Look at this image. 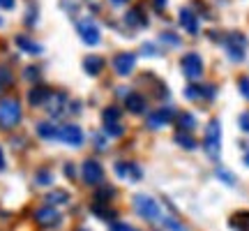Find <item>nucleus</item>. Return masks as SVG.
<instances>
[{
    "label": "nucleus",
    "mask_w": 249,
    "mask_h": 231,
    "mask_svg": "<svg viewBox=\"0 0 249 231\" xmlns=\"http://www.w3.org/2000/svg\"><path fill=\"white\" fill-rule=\"evenodd\" d=\"M18 120H21V104L18 99L7 97L0 102V127L2 130H12L17 127Z\"/></svg>",
    "instance_id": "1"
},
{
    "label": "nucleus",
    "mask_w": 249,
    "mask_h": 231,
    "mask_svg": "<svg viewBox=\"0 0 249 231\" xmlns=\"http://www.w3.org/2000/svg\"><path fill=\"white\" fill-rule=\"evenodd\" d=\"M203 146H205V153L213 160H217L222 155V125H219V120H210L208 130H205Z\"/></svg>",
    "instance_id": "2"
},
{
    "label": "nucleus",
    "mask_w": 249,
    "mask_h": 231,
    "mask_svg": "<svg viewBox=\"0 0 249 231\" xmlns=\"http://www.w3.org/2000/svg\"><path fill=\"white\" fill-rule=\"evenodd\" d=\"M134 208L136 213L150 220V222H160L161 220V206L152 199V196H145V194H136L134 196Z\"/></svg>",
    "instance_id": "3"
},
{
    "label": "nucleus",
    "mask_w": 249,
    "mask_h": 231,
    "mask_svg": "<svg viewBox=\"0 0 249 231\" xmlns=\"http://www.w3.org/2000/svg\"><path fill=\"white\" fill-rule=\"evenodd\" d=\"M224 46H226L229 58H231L233 62L245 60V51H247V37L242 35V33H231V35H226Z\"/></svg>",
    "instance_id": "4"
},
{
    "label": "nucleus",
    "mask_w": 249,
    "mask_h": 231,
    "mask_svg": "<svg viewBox=\"0 0 249 231\" xmlns=\"http://www.w3.org/2000/svg\"><path fill=\"white\" fill-rule=\"evenodd\" d=\"M180 67L185 72L187 79H198L201 74H203V58L198 54H185L182 56V60H180Z\"/></svg>",
    "instance_id": "5"
},
{
    "label": "nucleus",
    "mask_w": 249,
    "mask_h": 231,
    "mask_svg": "<svg viewBox=\"0 0 249 231\" xmlns=\"http://www.w3.org/2000/svg\"><path fill=\"white\" fill-rule=\"evenodd\" d=\"M76 30H79L81 39H83L88 46L99 44V39H102V37H99V28L92 19H81L79 23H76Z\"/></svg>",
    "instance_id": "6"
},
{
    "label": "nucleus",
    "mask_w": 249,
    "mask_h": 231,
    "mask_svg": "<svg viewBox=\"0 0 249 231\" xmlns=\"http://www.w3.org/2000/svg\"><path fill=\"white\" fill-rule=\"evenodd\" d=\"M81 176L88 185H99L104 180V169H102V164L97 160H86L83 167H81Z\"/></svg>",
    "instance_id": "7"
},
{
    "label": "nucleus",
    "mask_w": 249,
    "mask_h": 231,
    "mask_svg": "<svg viewBox=\"0 0 249 231\" xmlns=\"http://www.w3.org/2000/svg\"><path fill=\"white\" fill-rule=\"evenodd\" d=\"M58 139L71 148H79L83 143V132H81L79 125H62V127H58Z\"/></svg>",
    "instance_id": "8"
},
{
    "label": "nucleus",
    "mask_w": 249,
    "mask_h": 231,
    "mask_svg": "<svg viewBox=\"0 0 249 231\" xmlns=\"http://www.w3.org/2000/svg\"><path fill=\"white\" fill-rule=\"evenodd\" d=\"M44 107H46V111H49V116L58 118V116H62L65 109H67V95H65V93H49Z\"/></svg>",
    "instance_id": "9"
},
{
    "label": "nucleus",
    "mask_w": 249,
    "mask_h": 231,
    "mask_svg": "<svg viewBox=\"0 0 249 231\" xmlns=\"http://www.w3.org/2000/svg\"><path fill=\"white\" fill-rule=\"evenodd\" d=\"M136 67V56L129 54V51H124V54H118L113 58V70L120 74V77H129Z\"/></svg>",
    "instance_id": "10"
},
{
    "label": "nucleus",
    "mask_w": 249,
    "mask_h": 231,
    "mask_svg": "<svg viewBox=\"0 0 249 231\" xmlns=\"http://www.w3.org/2000/svg\"><path fill=\"white\" fill-rule=\"evenodd\" d=\"M173 118H176V111L171 107L160 109V111H155V114L148 118V127H150V130H161V127H166Z\"/></svg>",
    "instance_id": "11"
},
{
    "label": "nucleus",
    "mask_w": 249,
    "mask_h": 231,
    "mask_svg": "<svg viewBox=\"0 0 249 231\" xmlns=\"http://www.w3.org/2000/svg\"><path fill=\"white\" fill-rule=\"evenodd\" d=\"M35 220L42 227H55V224L60 222V213L55 211L53 206H44V208H39L35 213Z\"/></svg>",
    "instance_id": "12"
},
{
    "label": "nucleus",
    "mask_w": 249,
    "mask_h": 231,
    "mask_svg": "<svg viewBox=\"0 0 249 231\" xmlns=\"http://www.w3.org/2000/svg\"><path fill=\"white\" fill-rule=\"evenodd\" d=\"M17 46L23 51V54H30V56H42L44 54V46L35 42V39H30L26 35H17Z\"/></svg>",
    "instance_id": "13"
},
{
    "label": "nucleus",
    "mask_w": 249,
    "mask_h": 231,
    "mask_svg": "<svg viewBox=\"0 0 249 231\" xmlns=\"http://www.w3.org/2000/svg\"><path fill=\"white\" fill-rule=\"evenodd\" d=\"M180 26L185 28L189 35H196V33H198V19H196V14L189 7L180 9Z\"/></svg>",
    "instance_id": "14"
},
{
    "label": "nucleus",
    "mask_w": 249,
    "mask_h": 231,
    "mask_svg": "<svg viewBox=\"0 0 249 231\" xmlns=\"http://www.w3.org/2000/svg\"><path fill=\"white\" fill-rule=\"evenodd\" d=\"M83 70H86V74H90V77H97L99 72L104 70V58L102 56H86L83 58Z\"/></svg>",
    "instance_id": "15"
},
{
    "label": "nucleus",
    "mask_w": 249,
    "mask_h": 231,
    "mask_svg": "<svg viewBox=\"0 0 249 231\" xmlns=\"http://www.w3.org/2000/svg\"><path fill=\"white\" fill-rule=\"evenodd\" d=\"M185 95L187 99H210L214 97V88L213 86H189V88H185Z\"/></svg>",
    "instance_id": "16"
},
{
    "label": "nucleus",
    "mask_w": 249,
    "mask_h": 231,
    "mask_svg": "<svg viewBox=\"0 0 249 231\" xmlns=\"http://www.w3.org/2000/svg\"><path fill=\"white\" fill-rule=\"evenodd\" d=\"M124 109L132 111V114H141L143 109H145V99H143L139 93H129V95L124 97Z\"/></svg>",
    "instance_id": "17"
},
{
    "label": "nucleus",
    "mask_w": 249,
    "mask_h": 231,
    "mask_svg": "<svg viewBox=\"0 0 249 231\" xmlns=\"http://www.w3.org/2000/svg\"><path fill=\"white\" fill-rule=\"evenodd\" d=\"M124 23L132 28H141V26H148V19L143 17V9L136 7V9H129L127 17H124Z\"/></svg>",
    "instance_id": "18"
},
{
    "label": "nucleus",
    "mask_w": 249,
    "mask_h": 231,
    "mask_svg": "<svg viewBox=\"0 0 249 231\" xmlns=\"http://www.w3.org/2000/svg\"><path fill=\"white\" fill-rule=\"evenodd\" d=\"M116 173H118L120 178H132V180H136V178H141V171L136 169L134 164H124V162L116 164Z\"/></svg>",
    "instance_id": "19"
},
{
    "label": "nucleus",
    "mask_w": 249,
    "mask_h": 231,
    "mask_svg": "<svg viewBox=\"0 0 249 231\" xmlns=\"http://www.w3.org/2000/svg\"><path fill=\"white\" fill-rule=\"evenodd\" d=\"M46 206H60V204H67L70 201V194L65 192V190H53V192H49L46 194Z\"/></svg>",
    "instance_id": "20"
},
{
    "label": "nucleus",
    "mask_w": 249,
    "mask_h": 231,
    "mask_svg": "<svg viewBox=\"0 0 249 231\" xmlns=\"http://www.w3.org/2000/svg\"><path fill=\"white\" fill-rule=\"evenodd\" d=\"M37 134L42 139H58V127L53 123H39L37 125Z\"/></svg>",
    "instance_id": "21"
},
{
    "label": "nucleus",
    "mask_w": 249,
    "mask_h": 231,
    "mask_svg": "<svg viewBox=\"0 0 249 231\" xmlns=\"http://www.w3.org/2000/svg\"><path fill=\"white\" fill-rule=\"evenodd\" d=\"M49 97V88H33L28 93V102L30 104H44Z\"/></svg>",
    "instance_id": "22"
},
{
    "label": "nucleus",
    "mask_w": 249,
    "mask_h": 231,
    "mask_svg": "<svg viewBox=\"0 0 249 231\" xmlns=\"http://www.w3.org/2000/svg\"><path fill=\"white\" fill-rule=\"evenodd\" d=\"M176 120H178V127L182 130V132H192V130L196 127V118L192 114H180Z\"/></svg>",
    "instance_id": "23"
},
{
    "label": "nucleus",
    "mask_w": 249,
    "mask_h": 231,
    "mask_svg": "<svg viewBox=\"0 0 249 231\" xmlns=\"http://www.w3.org/2000/svg\"><path fill=\"white\" fill-rule=\"evenodd\" d=\"M176 143H178V146H182L185 151H192V148H196V141L187 132H178V134H176Z\"/></svg>",
    "instance_id": "24"
},
{
    "label": "nucleus",
    "mask_w": 249,
    "mask_h": 231,
    "mask_svg": "<svg viewBox=\"0 0 249 231\" xmlns=\"http://www.w3.org/2000/svg\"><path fill=\"white\" fill-rule=\"evenodd\" d=\"M118 118H120V109H116V107L104 109V114H102V120H104V125L118 123Z\"/></svg>",
    "instance_id": "25"
},
{
    "label": "nucleus",
    "mask_w": 249,
    "mask_h": 231,
    "mask_svg": "<svg viewBox=\"0 0 249 231\" xmlns=\"http://www.w3.org/2000/svg\"><path fill=\"white\" fill-rule=\"evenodd\" d=\"M231 227H235V229H240V231H249V213L235 215L231 220Z\"/></svg>",
    "instance_id": "26"
},
{
    "label": "nucleus",
    "mask_w": 249,
    "mask_h": 231,
    "mask_svg": "<svg viewBox=\"0 0 249 231\" xmlns=\"http://www.w3.org/2000/svg\"><path fill=\"white\" fill-rule=\"evenodd\" d=\"M14 83V77H12V72L7 67H0V88H7Z\"/></svg>",
    "instance_id": "27"
},
{
    "label": "nucleus",
    "mask_w": 249,
    "mask_h": 231,
    "mask_svg": "<svg viewBox=\"0 0 249 231\" xmlns=\"http://www.w3.org/2000/svg\"><path fill=\"white\" fill-rule=\"evenodd\" d=\"M161 222L166 224V227H169L171 231H185V227H182V224H180V222H176V220H173V217H164V220H161Z\"/></svg>",
    "instance_id": "28"
},
{
    "label": "nucleus",
    "mask_w": 249,
    "mask_h": 231,
    "mask_svg": "<svg viewBox=\"0 0 249 231\" xmlns=\"http://www.w3.org/2000/svg\"><path fill=\"white\" fill-rule=\"evenodd\" d=\"M92 211H95V213H97L99 217H108V220H111V217H116V213H113L111 208H102V206H95Z\"/></svg>",
    "instance_id": "29"
},
{
    "label": "nucleus",
    "mask_w": 249,
    "mask_h": 231,
    "mask_svg": "<svg viewBox=\"0 0 249 231\" xmlns=\"http://www.w3.org/2000/svg\"><path fill=\"white\" fill-rule=\"evenodd\" d=\"M107 127V132L111 134V136H120L123 134V127H120V123H113V125H104Z\"/></svg>",
    "instance_id": "30"
},
{
    "label": "nucleus",
    "mask_w": 249,
    "mask_h": 231,
    "mask_svg": "<svg viewBox=\"0 0 249 231\" xmlns=\"http://www.w3.org/2000/svg\"><path fill=\"white\" fill-rule=\"evenodd\" d=\"M238 123H240V130H242V132H249V111L240 114V118H238Z\"/></svg>",
    "instance_id": "31"
},
{
    "label": "nucleus",
    "mask_w": 249,
    "mask_h": 231,
    "mask_svg": "<svg viewBox=\"0 0 249 231\" xmlns=\"http://www.w3.org/2000/svg\"><path fill=\"white\" fill-rule=\"evenodd\" d=\"M161 39H164V42H169V44H173V46L180 44V39L173 35V33H161Z\"/></svg>",
    "instance_id": "32"
},
{
    "label": "nucleus",
    "mask_w": 249,
    "mask_h": 231,
    "mask_svg": "<svg viewBox=\"0 0 249 231\" xmlns=\"http://www.w3.org/2000/svg\"><path fill=\"white\" fill-rule=\"evenodd\" d=\"M37 183H39V185H49V183H51V173H49V171H42V173L37 176Z\"/></svg>",
    "instance_id": "33"
},
{
    "label": "nucleus",
    "mask_w": 249,
    "mask_h": 231,
    "mask_svg": "<svg viewBox=\"0 0 249 231\" xmlns=\"http://www.w3.org/2000/svg\"><path fill=\"white\" fill-rule=\"evenodd\" d=\"M240 93H242V97H247L249 99V79H240Z\"/></svg>",
    "instance_id": "34"
},
{
    "label": "nucleus",
    "mask_w": 249,
    "mask_h": 231,
    "mask_svg": "<svg viewBox=\"0 0 249 231\" xmlns=\"http://www.w3.org/2000/svg\"><path fill=\"white\" fill-rule=\"evenodd\" d=\"M37 77H39V70H37V67H28V70H26V79L35 81Z\"/></svg>",
    "instance_id": "35"
},
{
    "label": "nucleus",
    "mask_w": 249,
    "mask_h": 231,
    "mask_svg": "<svg viewBox=\"0 0 249 231\" xmlns=\"http://www.w3.org/2000/svg\"><path fill=\"white\" fill-rule=\"evenodd\" d=\"M111 231H134L129 224H124V222H116L113 227H111Z\"/></svg>",
    "instance_id": "36"
},
{
    "label": "nucleus",
    "mask_w": 249,
    "mask_h": 231,
    "mask_svg": "<svg viewBox=\"0 0 249 231\" xmlns=\"http://www.w3.org/2000/svg\"><path fill=\"white\" fill-rule=\"evenodd\" d=\"M14 5H17V0H0V7L2 9H14Z\"/></svg>",
    "instance_id": "37"
},
{
    "label": "nucleus",
    "mask_w": 249,
    "mask_h": 231,
    "mask_svg": "<svg viewBox=\"0 0 249 231\" xmlns=\"http://www.w3.org/2000/svg\"><path fill=\"white\" fill-rule=\"evenodd\" d=\"M219 176H222L224 180H226V183H229V185H233V183H235V178H233V176H229V173H226V171H219Z\"/></svg>",
    "instance_id": "38"
},
{
    "label": "nucleus",
    "mask_w": 249,
    "mask_h": 231,
    "mask_svg": "<svg viewBox=\"0 0 249 231\" xmlns=\"http://www.w3.org/2000/svg\"><path fill=\"white\" fill-rule=\"evenodd\" d=\"M143 51H145V56H155L152 51H155V46L152 44H143Z\"/></svg>",
    "instance_id": "39"
},
{
    "label": "nucleus",
    "mask_w": 249,
    "mask_h": 231,
    "mask_svg": "<svg viewBox=\"0 0 249 231\" xmlns=\"http://www.w3.org/2000/svg\"><path fill=\"white\" fill-rule=\"evenodd\" d=\"M152 2H155V7H157V9H164V7H166V0H152Z\"/></svg>",
    "instance_id": "40"
},
{
    "label": "nucleus",
    "mask_w": 249,
    "mask_h": 231,
    "mask_svg": "<svg viewBox=\"0 0 249 231\" xmlns=\"http://www.w3.org/2000/svg\"><path fill=\"white\" fill-rule=\"evenodd\" d=\"M124 2H129V0H111V5H116V7H120V5H124Z\"/></svg>",
    "instance_id": "41"
},
{
    "label": "nucleus",
    "mask_w": 249,
    "mask_h": 231,
    "mask_svg": "<svg viewBox=\"0 0 249 231\" xmlns=\"http://www.w3.org/2000/svg\"><path fill=\"white\" fill-rule=\"evenodd\" d=\"M0 169H5V160H2V153H0Z\"/></svg>",
    "instance_id": "42"
},
{
    "label": "nucleus",
    "mask_w": 249,
    "mask_h": 231,
    "mask_svg": "<svg viewBox=\"0 0 249 231\" xmlns=\"http://www.w3.org/2000/svg\"><path fill=\"white\" fill-rule=\"evenodd\" d=\"M245 162H247V167H249V153H247V155H245Z\"/></svg>",
    "instance_id": "43"
},
{
    "label": "nucleus",
    "mask_w": 249,
    "mask_h": 231,
    "mask_svg": "<svg viewBox=\"0 0 249 231\" xmlns=\"http://www.w3.org/2000/svg\"><path fill=\"white\" fill-rule=\"evenodd\" d=\"M0 26H2V19H0Z\"/></svg>",
    "instance_id": "44"
}]
</instances>
